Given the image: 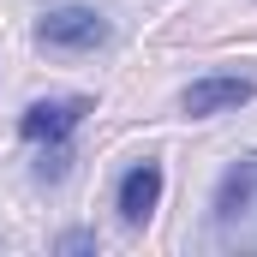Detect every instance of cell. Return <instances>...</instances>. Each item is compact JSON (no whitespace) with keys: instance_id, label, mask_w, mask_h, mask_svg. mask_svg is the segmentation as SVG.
I'll use <instances>...</instances> for the list:
<instances>
[{"instance_id":"4","label":"cell","mask_w":257,"mask_h":257,"mask_svg":"<svg viewBox=\"0 0 257 257\" xmlns=\"http://www.w3.org/2000/svg\"><path fill=\"white\" fill-rule=\"evenodd\" d=\"M251 96H257V84L245 78V72H209V78L186 84L180 108H186L192 120H215V114H233V108H245Z\"/></svg>"},{"instance_id":"7","label":"cell","mask_w":257,"mask_h":257,"mask_svg":"<svg viewBox=\"0 0 257 257\" xmlns=\"http://www.w3.org/2000/svg\"><path fill=\"white\" fill-rule=\"evenodd\" d=\"M96 245H102V239H96V233H84V227H72V233L54 239V251H96Z\"/></svg>"},{"instance_id":"1","label":"cell","mask_w":257,"mask_h":257,"mask_svg":"<svg viewBox=\"0 0 257 257\" xmlns=\"http://www.w3.org/2000/svg\"><path fill=\"white\" fill-rule=\"evenodd\" d=\"M215 239L221 245H257V156H239L215 180Z\"/></svg>"},{"instance_id":"5","label":"cell","mask_w":257,"mask_h":257,"mask_svg":"<svg viewBox=\"0 0 257 257\" xmlns=\"http://www.w3.org/2000/svg\"><path fill=\"white\" fill-rule=\"evenodd\" d=\"M120 215H126L132 227H144L150 215H156V203H162V162H138L120 174Z\"/></svg>"},{"instance_id":"3","label":"cell","mask_w":257,"mask_h":257,"mask_svg":"<svg viewBox=\"0 0 257 257\" xmlns=\"http://www.w3.org/2000/svg\"><path fill=\"white\" fill-rule=\"evenodd\" d=\"M84 114H96L90 96H48V102H30L18 114V138L24 144H66Z\"/></svg>"},{"instance_id":"6","label":"cell","mask_w":257,"mask_h":257,"mask_svg":"<svg viewBox=\"0 0 257 257\" xmlns=\"http://www.w3.org/2000/svg\"><path fill=\"white\" fill-rule=\"evenodd\" d=\"M66 168H72L66 144H42V162H36V174H42V180H66Z\"/></svg>"},{"instance_id":"2","label":"cell","mask_w":257,"mask_h":257,"mask_svg":"<svg viewBox=\"0 0 257 257\" xmlns=\"http://www.w3.org/2000/svg\"><path fill=\"white\" fill-rule=\"evenodd\" d=\"M114 30H108V18L96 12V6H54V12H42L36 18V42L42 48H60V54H90V48H102Z\"/></svg>"}]
</instances>
